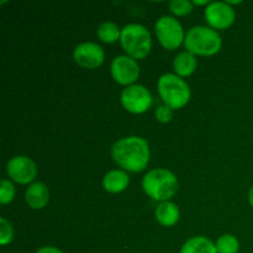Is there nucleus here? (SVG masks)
Here are the masks:
<instances>
[{"mask_svg": "<svg viewBox=\"0 0 253 253\" xmlns=\"http://www.w3.org/2000/svg\"><path fill=\"white\" fill-rule=\"evenodd\" d=\"M205 20L216 30H225L235 21V11L226 2H210L205 9Z\"/></svg>", "mask_w": 253, "mask_h": 253, "instance_id": "nucleus-10", "label": "nucleus"}, {"mask_svg": "<svg viewBox=\"0 0 253 253\" xmlns=\"http://www.w3.org/2000/svg\"><path fill=\"white\" fill-rule=\"evenodd\" d=\"M6 173L14 182L19 184H29L36 178L37 167L31 158L26 156H16L7 162Z\"/></svg>", "mask_w": 253, "mask_h": 253, "instance_id": "nucleus-8", "label": "nucleus"}, {"mask_svg": "<svg viewBox=\"0 0 253 253\" xmlns=\"http://www.w3.org/2000/svg\"><path fill=\"white\" fill-rule=\"evenodd\" d=\"M111 74L119 84L130 86V84L137 81L140 76V67L131 57L119 56L111 63Z\"/></svg>", "mask_w": 253, "mask_h": 253, "instance_id": "nucleus-9", "label": "nucleus"}, {"mask_svg": "<svg viewBox=\"0 0 253 253\" xmlns=\"http://www.w3.org/2000/svg\"><path fill=\"white\" fill-rule=\"evenodd\" d=\"M173 67H174V71L178 77H188L193 74V72L197 68V59H195L194 54L190 52H182L175 57Z\"/></svg>", "mask_w": 253, "mask_h": 253, "instance_id": "nucleus-16", "label": "nucleus"}, {"mask_svg": "<svg viewBox=\"0 0 253 253\" xmlns=\"http://www.w3.org/2000/svg\"><path fill=\"white\" fill-rule=\"evenodd\" d=\"M98 37L105 43H114L121 37V31L114 22H104L98 27Z\"/></svg>", "mask_w": 253, "mask_h": 253, "instance_id": "nucleus-17", "label": "nucleus"}, {"mask_svg": "<svg viewBox=\"0 0 253 253\" xmlns=\"http://www.w3.org/2000/svg\"><path fill=\"white\" fill-rule=\"evenodd\" d=\"M180 253H217L215 244L204 236L192 237L182 246Z\"/></svg>", "mask_w": 253, "mask_h": 253, "instance_id": "nucleus-15", "label": "nucleus"}, {"mask_svg": "<svg viewBox=\"0 0 253 253\" xmlns=\"http://www.w3.org/2000/svg\"><path fill=\"white\" fill-rule=\"evenodd\" d=\"M73 57L76 63L83 68L94 69L103 64L105 54L99 44L94 42H85L76 47Z\"/></svg>", "mask_w": 253, "mask_h": 253, "instance_id": "nucleus-11", "label": "nucleus"}, {"mask_svg": "<svg viewBox=\"0 0 253 253\" xmlns=\"http://www.w3.org/2000/svg\"><path fill=\"white\" fill-rule=\"evenodd\" d=\"M173 118V111L169 106L161 105L156 110V119L160 123H169Z\"/></svg>", "mask_w": 253, "mask_h": 253, "instance_id": "nucleus-22", "label": "nucleus"}, {"mask_svg": "<svg viewBox=\"0 0 253 253\" xmlns=\"http://www.w3.org/2000/svg\"><path fill=\"white\" fill-rule=\"evenodd\" d=\"M158 91L165 105L170 109H182L190 99L189 85L175 74H165L158 81Z\"/></svg>", "mask_w": 253, "mask_h": 253, "instance_id": "nucleus-5", "label": "nucleus"}, {"mask_svg": "<svg viewBox=\"0 0 253 253\" xmlns=\"http://www.w3.org/2000/svg\"><path fill=\"white\" fill-rule=\"evenodd\" d=\"M156 219L163 226H173L179 220V209L172 202H163L156 209Z\"/></svg>", "mask_w": 253, "mask_h": 253, "instance_id": "nucleus-14", "label": "nucleus"}, {"mask_svg": "<svg viewBox=\"0 0 253 253\" xmlns=\"http://www.w3.org/2000/svg\"><path fill=\"white\" fill-rule=\"evenodd\" d=\"M217 253H237L240 250V242L234 235H222L215 244Z\"/></svg>", "mask_w": 253, "mask_h": 253, "instance_id": "nucleus-18", "label": "nucleus"}, {"mask_svg": "<svg viewBox=\"0 0 253 253\" xmlns=\"http://www.w3.org/2000/svg\"><path fill=\"white\" fill-rule=\"evenodd\" d=\"M0 225H1L0 226V244L2 246H5V245L10 244L12 241V239H14V231H12V227L10 225V222L6 219H4V217L0 219Z\"/></svg>", "mask_w": 253, "mask_h": 253, "instance_id": "nucleus-21", "label": "nucleus"}, {"mask_svg": "<svg viewBox=\"0 0 253 253\" xmlns=\"http://www.w3.org/2000/svg\"><path fill=\"white\" fill-rule=\"evenodd\" d=\"M15 198V187L12 183L7 179L1 180V187H0V203L1 204H7L12 202Z\"/></svg>", "mask_w": 253, "mask_h": 253, "instance_id": "nucleus-20", "label": "nucleus"}, {"mask_svg": "<svg viewBox=\"0 0 253 253\" xmlns=\"http://www.w3.org/2000/svg\"><path fill=\"white\" fill-rule=\"evenodd\" d=\"M142 188L146 194L157 202H168L178 190V179L170 170L153 169L142 179Z\"/></svg>", "mask_w": 253, "mask_h": 253, "instance_id": "nucleus-2", "label": "nucleus"}, {"mask_svg": "<svg viewBox=\"0 0 253 253\" xmlns=\"http://www.w3.org/2000/svg\"><path fill=\"white\" fill-rule=\"evenodd\" d=\"M128 183H130V179H128L127 173L119 169L106 173L103 179V185L106 192L114 193V194L124 192L127 188Z\"/></svg>", "mask_w": 253, "mask_h": 253, "instance_id": "nucleus-13", "label": "nucleus"}, {"mask_svg": "<svg viewBox=\"0 0 253 253\" xmlns=\"http://www.w3.org/2000/svg\"><path fill=\"white\" fill-rule=\"evenodd\" d=\"M114 161L128 172H142L150 161V147L145 138L131 136L118 141L111 150Z\"/></svg>", "mask_w": 253, "mask_h": 253, "instance_id": "nucleus-1", "label": "nucleus"}, {"mask_svg": "<svg viewBox=\"0 0 253 253\" xmlns=\"http://www.w3.org/2000/svg\"><path fill=\"white\" fill-rule=\"evenodd\" d=\"M36 253H63L61 250H58L57 247H52V246H46L42 247V249L37 250Z\"/></svg>", "mask_w": 253, "mask_h": 253, "instance_id": "nucleus-23", "label": "nucleus"}, {"mask_svg": "<svg viewBox=\"0 0 253 253\" xmlns=\"http://www.w3.org/2000/svg\"><path fill=\"white\" fill-rule=\"evenodd\" d=\"M27 205L32 209H43L49 200L48 188L43 183H32L25 194Z\"/></svg>", "mask_w": 253, "mask_h": 253, "instance_id": "nucleus-12", "label": "nucleus"}, {"mask_svg": "<svg viewBox=\"0 0 253 253\" xmlns=\"http://www.w3.org/2000/svg\"><path fill=\"white\" fill-rule=\"evenodd\" d=\"M169 10L177 16H184L193 10V2L188 0H173L169 2Z\"/></svg>", "mask_w": 253, "mask_h": 253, "instance_id": "nucleus-19", "label": "nucleus"}, {"mask_svg": "<svg viewBox=\"0 0 253 253\" xmlns=\"http://www.w3.org/2000/svg\"><path fill=\"white\" fill-rule=\"evenodd\" d=\"M188 52L199 56H212L221 48V37L215 30L207 26H195L188 31L184 40Z\"/></svg>", "mask_w": 253, "mask_h": 253, "instance_id": "nucleus-3", "label": "nucleus"}, {"mask_svg": "<svg viewBox=\"0 0 253 253\" xmlns=\"http://www.w3.org/2000/svg\"><path fill=\"white\" fill-rule=\"evenodd\" d=\"M193 4H195V5H209L210 2L208 1V0H205V1H198V0H194V1H193Z\"/></svg>", "mask_w": 253, "mask_h": 253, "instance_id": "nucleus-25", "label": "nucleus"}, {"mask_svg": "<svg viewBox=\"0 0 253 253\" xmlns=\"http://www.w3.org/2000/svg\"><path fill=\"white\" fill-rule=\"evenodd\" d=\"M249 202L250 204H251V207L253 208V185L251 187V189H250V193H249Z\"/></svg>", "mask_w": 253, "mask_h": 253, "instance_id": "nucleus-24", "label": "nucleus"}, {"mask_svg": "<svg viewBox=\"0 0 253 253\" xmlns=\"http://www.w3.org/2000/svg\"><path fill=\"white\" fill-rule=\"evenodd\" d=\"M121 103L127 111L132 114H142L152 105V95L143 85L133 84L124 89Z\"/></svg>", "mask_w": 253, "mask_h": 253, "instance_id": "nucleus-7", "label": "nucleus"}, {"mask_svg": "<svg viewBox=\"0 0 253 253\" xmlns=\"http://www.w3.org/2000/svg\"><path fill=\"white\" fill-rule=\"evenodd\" d=\"M121 44L128 57L135 59H142L150 53L152 40L150 31L145 26L138 24L126 25L121 30Z\"/></svg>", "mask_w": 253, "mask_h": 253, "instance_id": "nucleus-4", "label": "nucleus"}, {"mask_svg": "<svg viewBox=\"0 0 253 253\" xmlns=\"http://www.w3.org/2000/svg\"><path fill=\"white\" fill-rule=\"evenodd\" d=\"M156 35L166 49H175L184 41V32L178 20L170 16H163L156 24Z\"/></svg>", "mask_w": 253, "mask_h": 253, "instance_id": "nucleus-6", "label": "nucleus"}]
</instances>
